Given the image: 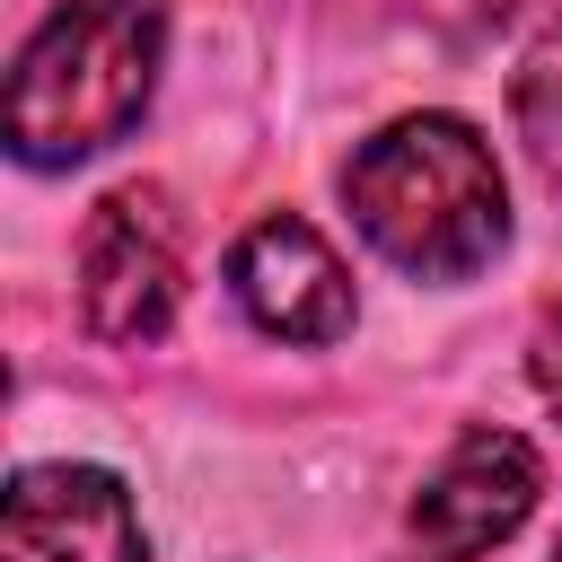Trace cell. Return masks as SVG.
<instances>
[{"instance_id":"1","label":"cell","mask_w":562,"mask_h":562,"mask_svg":"<svg viewBox=\"0 0 562 562\" xmlns=\"http://www.w3.org/2000/svg\"><path fill=\"white\" fill-rule=\"evenodd\" d=\"M342 202H351L360 237L413 281H465L509 237V193H501L492 140L457 114H404L378 140H360L342 167Z\"/></svg>"},{"instance_id":"2","label":"cell","mask_w":562,"mask_h":562,"mask_svg":"<svg viewBox=\"0 0 562 562\" xmlns=\"http://www.w3.org/2000/svg\"><path fill=\"white\" fill-rule=\"evenodd\" d=\"M158 0H61L9 79V149L26 167H79L114 149L158 88Z\"/></svg>"},{"instance_id":"3","label":"cell","mask_w":562,"mask_h":562,"mask_svg":"<svg viewBox=\"0 0 562 562\" xmlns=\"http://www.w3.org/2000/svg\"><path fill=\"white\" fill-rule=\"evenodd\" d=\"M184 290V255H176V220L149 184H123L88 211L79 228V307L105 342H158Z\"/></svg>"},{"instance_id":"4","label":"cell","mask_w":562,"mask_h":562,"mask_svg":"<svg viewBox=\"0 0 562 562\" xmlns=\"http://www.w3.org/2000/svg\"><path fill=\"white\" fill-rule=\"evenodd\" d=\"M536 492H544L536 448H527L518 430H492V422H483V430H465V439L439 457V474L422 483L413 536H422L430 562H474V553H492V544H509V536L527 527Z\"/></svg>"},{"instance_id":"5","label":"cell","mask_w":562,"mask_h":562,"mask_svg":"<svg viewBox=\"0 0 562 562\" xmlns=\"http://www.w3.org/2000/svg\"><path fill=\"white\" fill-rule=\"evenodd\" d=\"M228 290H237V307L272 334V342H342L351 334V272H342V255L307 228V220H290V211H272V220H255L237 246H228Z\"/></svg>"},{"instance_id":"6","label":"cell","mask_w":562,"mask_h":562,"mask_svg":"<svg viewBox=\"0 0 562 562\" xmlns=\"http://www.w3.org/2000/svg\"><path fill=\"white\" fill-rule=\"evenodd\" d=\"M9 562H149L132 492L105 465H26L0 518Z\"/></svg>"},{"instance_id":"7","label":"cell","mask_w":562,"mask_h":562,"mask_svg":"<svg viewBox=\"0 0 562 562\" xmlns=\"http://www.w3.org/2000/svg\"><path fill=\"white\" fill-rule=\"evenodd\" d=\"M509 123L536 158V176L562 193V26H544L509 70Z\"/></svg>"},{"instance_id":"8","label":"cell","mask_w":562,"mask_h":562,"mask_svg":"<svg viewBox=\"0 0 562 562\" xmlns=\"http://www.w3.org/2000/svg\"><path fill=\"white\" fill-rule=\"evenodd\" d=\"M527 369H536V395L562 413V307L536 316V342H527Z\"/></svg>"},{"instance_id":"9","label":"cell","mask_w":562,"mask_h":562,"mask_svg":"<svg viewBox=\"0 0 562 562\" xmlns=\"http://www.w3.org/2000/svg\"><path fill=\"white\" fill-rule=\"evenodd\" d=\"M553 562H562V544H553Z\"/></svg>"}]
</instances>
